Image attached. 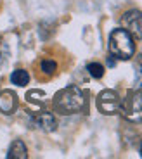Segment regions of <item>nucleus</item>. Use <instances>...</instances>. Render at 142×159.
<instances>
[{
	"mask_svg": "<svg viewBox=\"0 0 142 159\" xmlns=\"http://www.w3.org/2000/svg\"><path fill=\"white\" fill-rule=\"evenodd\" d=\"M28 157V149L23 140H14L9 147L7 159H26Z\"/></svg>",
	"mask_w": 142,
	"mask_h": 159,
	"instance_id": "8",
	"label": "nucleus"
},
{
	"mask_svg": "<svg viewBox=\"0 0 142 159\" xmlns=\"http://www.w3.org/2000/svg\"><path fill=\"white\" fill-rule=\"evenodd\" d=\"M0 64H2V54H0Z\"/></svg>",
	"mask_w": 142,
	"mask_h": 159,
	"instance_id": "13",
	"label": "nucleus"
},
{
	"mask_svg": "<svg viewBox=\"0 0 142 159\" xmlns=\"http://www.w3.org/2000/svg\"><path fill=\"white\" fill-rule=\"evenodd\" d=\"M11 81L14 85H17V87H26L28 81H30V75H28V71H24V69H16V71L11 75Z\"/></svg>",
	"mask_w": 142,
	"mask_h": 159,
	"instance_id": "9",
	"label": "nucleus"
},
{
	"mask_svg": "<svg viewBox=\"0 0 142 159\" xmlns=\"http://www.w3.org/2000/svg\"><path fill=\"white\" fill-rule=\"evenodd\" d=\"M55 69H57V64H55L54 61H50V59L42 61V71H44L45 75H54Z\"/></svg>",
	"mask_w": 142,
	"mask_h": 159,
	"instance_id": "12",
	"label": "nucleus"
},
{
	"mask_svg": "<svg viewBox=\"0 0 142 159\" xmlns=\"http://www.w3.org/2000/svg\"><path fill=\"white\" fill-rule=\"evenodd\" d=\"M120 104L121 99L115 90H104L97 97V109L102 114H116L120 111Z\"/></svg>",
	"mask_w": 142,
	"mask_h": 159,
	"instance_id": "4",
	"label": "nucleus"
},
{
	"mask_svg": "<svg viewBox=\"0 0 142 159\" xmlns=\"http://www.w3.org/2000/svg\"><path fill=\"white\" fill-rule=\"evenodd\" d=\"M120 111L130 123H142V88H135L126 93V99L120 104Z\"/></svg>",
	"mask_w": 142,
	"mask_h": 159,
	"instance_id": "3",
	"label": "nucleus"
},
{
	"mask_svg": "<svg viewBox=\"0 0 142 159\" xmlns=\"http://www.w3.org/2000/svg\"><path fill=\"white\" fill-rule=\"evenodd\" d=\"M135 88H142V56L135 61Z\"/></svg>",
	"mask_w": 142,
	"mask_h": 159,
	"instance_id": "11",
	"label": "nucleus"
},
{
	"mask_svg": "<svg viewBox=\"0 0 142 159\" xmlns=\"http://www.w3.org/2000/svg\"><path fill=\"white\" fill-rule=\"evenodd\" d=\"M134 36L126 31L125 28H116L109 35V54L111 57L120 61H128L135 54Z\"/></svg>",
	"mask_w": 142,
	"mask_h": 159,
	"instance_id": "1",
	"label": "nucleus"
},
{
	"mask_svg": "<svg viewBox=\"0 0 142 159\" xmlns=\"http://www.w3.org/2000/svg\"><path fill=\"white\" fill-rule=\"evenodd\" d=\"M83 102H85V99H83L82 90L75 85H71V87H66L55 93L54 109L61 114H73L83 107Z\"/></svg>",
	"mask_w": 142,
	"mask_h": 159,
	"instance_id": "2",
	"label": "nucleus"
},
{
	"mask_svg": "<svg viewBox=\"0 0 142 159\" xmlns=\"http://www.w3.org/2000/svg\"><path fill=\"white\" fill-rule=\"evenodd\" d=\"M35 123L44 131H55V128H57V119H55V116L52 112H40V114H36Z\"/></svg>",
	"mask_w": 142,
	"mask_h": 159,
	"instance_id": "7",
	"label": "nucleus"
},
{
	"mask_svg": "<svg viewBox=\"0 0 142 159\" xmlns=\"http://www.w3.org/2000/svg\"><path fill=\"white\" fill-rule=\"evenodd\" d=\"M140 156H142V147H140Z\"/></svg>",
	"mask_w": 142,
	"mask_h": 159,
	"instance_id": "14",
	"label": "nucleus"
},
{
	"mask_svg": "<svg viewBox=\"0 0 142 159\" xmlns=\"http://www.w3.org/2000/svg\"><path fill=\"white\" fill-rule=\"evenodd\" d=\"M87 71L90 73V76L92 78H102L104 76V66L102 64H99V62H90L87 66Z\"/></svg>",
	"mask_w": 142,
	"mask_h": 159,
	"instance_id": "10",
	"label": "nucleus"
},
{
	"mask_svg": "<svg viewBox=\"0 0 142 159\" xmlns=\"http://www.w3.org/2000/svg\"><path fill=\"white\" fill-rule=\"evenodd\" d=\"M17 109V97L14 92L4 90L0 93V111L4 114H12Z\"/></svg>",
	"mask_w": 142,
	"mask_h": 159,
	"instance_id": "6",
	"label": "nucleus"
},
{
	"mask_svg": "<svg viewBox=\"0 0 142 159\" xmlns=\"http://www.w3.org/2000/svg\"><path fill=\"white\" fill-rule=\"evenodd\" d=\"M121 24L135 40H142V12L137 9L126 11L121 16Z\"/></svg>",
	"mask_w": 142,
	"mask_h": 159,
	"instance_id": "5",
	"label": "nucleus"
}]
</instances>
